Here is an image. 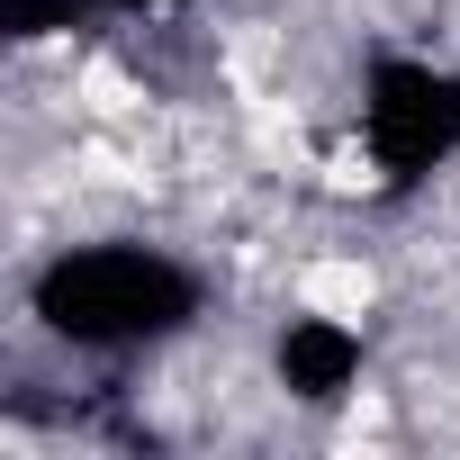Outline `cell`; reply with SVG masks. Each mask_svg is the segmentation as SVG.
Listing matches in <instances>:
<instances>
[{
    "label": "cell",
    "mask_w": 460,
    "mask_h": 460,
    "mask_svg": "<svg viewBox=\"0 0 460 460\" xmlns=\"http://www.w3.org/2000/svg\"><path fill=\"white\" fill-rule=\"evenodd\" d=\"M370 298H379V271H370L361 253H325V262H307V271H298V307H307V316H325V325H361V316H370Z\"/></svg>",
    "instance_id": "6da1fadb"
}]
</instances>
